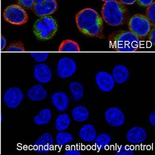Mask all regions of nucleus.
Instances as JSON below:
<instances>
[{
    "mask_svg": "<svg viewBox=\"0 0 155 155\" xmlns=\"http://www.w3.org/2000/svg\"><path fill=\"white\" fill-rule=\"evenodd\" d=\"M69 89L72 94L74 101H79L82 98L84 95V87L81 84L78 82H72L69 84Z\"/></svg>",
    "mask_w": 155,
    "mask_h": 155,
    "instance_id": "obj_23",
    "label": "nucleus"
},
{
    "mask_svg": "<svg viewBox=\"0 0 155 155\" xmlns=\"http://www.w3.org/2000/svg\"><path fill=\"white\" fill-rule=\"evenodd\" d=\"M112 77L116 83L122 84L129 79V71L128 69L123 65H118L114 67Z\"/></svg>",
    "mask_w": 155,
    "mask_h": 155,
    "instance_id": "obj_17",
    "label": "nucleus"
},
{
    "mask_svg": "<svg viewBox=\"0 0 155 155\" xmlns=\"http://www.w3.org/2000/svg\"><path fill=\"white\" fill-rule=\"evenodd\" d=\"M129 30L136 35L139 39H144L147 37L153 27L149 20L142 14L134 15L129 19L128 23Z\"/></svg>",
    "mask_w": 155,
    "mask_h": 155,
    "instance_id": "obj_5",
    "label": "nucleus"
},
{
    "mask_svg": "<svg viewBox=\"0 0 155 155\" xmlns=\"http://www.w3.org/2000/svg\"><path fill=\"white\" fill-rule=\"evenodd\" d=\"M105 119L112 127H120L125 123V118L120 110L116 107L109 108L105 112Z\"/></svg>",
    "mask_w": 155,
    "mask_h": 155,
    "instance_id": "obj_10",
    "label": "nucleus"
},
{
    "mask_svg": "<svg viewBox=\"0 0 155 155\" xmlns=\"http://www.w3.org/2000/svg\"><path fill=\"white\" fill-rule=\"evenodd\" d=\"M134 152L128 146H121L118 151L115 153V155H134Z\"/></svg>",
    "mask_w": 155,
    "mask_h": 155,
    "instance_id": "obj_30",
    "label": "nucleus"
},
{
    "mask_svg": "<svg viewBox=\"0 0 155 155\" xmlns=\"http://www.w3.org/2000/svg\"><path fill=\"white\" fill-rule=\"evenodd\" d=\"M147 134L144 129L140 127H132L127 132V141L132 144L143 142L146 139Z\"/></svg>",
    "mask_w": 155,
    "mask_h": 155,
    "instance_id": "obj_14",
    "label": "nucleus"
},
{
    "mask_svg": "<svg viewBox=\"0 0 155 155\" xmlns=\"http://www.w3.org/2000/svg\"><path fill=\"white\" fill-rule=\"evenodd\" d=\"M30 55L37 63L46 61L49 57L48 52H31Z\"/></svg>",
    "mask_w": 155,
    "mask_h": 155,
    "instance_id": "obj_28",
    "label": "nucleus"
},
{
    "mask_svg": "<svg viewBox=\"0 0 155 155\" xmlns=\"http://www.w3.org/2000/svg\"><path fill=\"white\" fill-rule=\"evenodd\" d=\"M77 65L72 58L64 57L61 58L57 64V74L62 79H66L76 72Z\"/></svg>",
    "mask_w": 155,
    "mask_h": 155,
    "instance_id": "obj_8",
    "label": "nucleus"
},
{
    "mask_svg": "<svg viewBox=\"0 0 155 155\" xmlns=\"http://www.w3.org/2000/svg\"><path fill=\"white\" fill-rule=\"evenodd\" d=\"M72 116L76 122L82 123L88 119L89 112L88 110L84 107L77 106L72 110Z\"/></svg>",
    "mask_w": 155,
    "mask_h": 155,
    "instance_id": "obj_20",
    "label": "nucleus"
},
{
    "mask_svg": "<svg viewBox=\"0 0 155 155\" xmlns=\"http://www.w3.org/2000/svg\"><path fill=\"white\" fill-rule=\"evenodd\" d=\"M51 101L55 107L58 111H65L68 106V97L65 93L57 92L51 96Z\"/></svg>",
    "mask_w": 155,
    "mask_h": 155,
    "instance_id": "obj_15",
    "label": "nucleus"
},
{
    "mask_svg": "<svg viewBox=\"0 0 155 155\" xmlns=\"http://www.w3.org/2000/svg\"><path fill=\"white\" fill-rule=\"evenodd\" d=\"M57 144L60 146H63L67 143L72 142L74 139L72 134L65 131H60L55 137Z\"/></svg>",
    "mask_w": 155,
    "mask_h": 155,
    "instance_id": "obj_25",
    "label": "nucleus"
},
{
    "mask_svg": "<svg viewBox=\"0 0 155 155\" xmlns=\"http://www.w3.org/2000/svg\"><path fill=\"white\" fill-rule=\"evenodd\" d=\"M146 17L147 18L153 27L155 25V3L153 2L148 6L146 11Z\"/></svg>",
    "mask_w": 155,
    "mask_h": 155,
    "instance_id": "obj_27",
    "label": "nucleus"
},
{
    "mask_svg": "<svg viewBox=\"0 0 155 155\" xmlns=\"http://www.w3.org/2000/svg\"><path fill=\"white\" fill-rule=\"evenodd\" d=\"M119 1L124 5H132L137 1V0H119Z\"/></svg>",
    "mask_w": 155,
    "mask_h": 155,
    "instance_id": "obj_35",
    "label": "nucleus"
},
{
    "mask_svg": "<svg viewBox=\"0 0 155 155\" xmlns=\"http://www.w3.org/2000/svg\"><path fill=\"white\" fill-rule=\"evenodd\" d=\"M111 139V137L109 134H99L94 140L96 148L99 150L104 149L109 144Z\"/></svg>",
    "mask_w": 155,
    "mask_h": 155,
    "instance_id": "obj_24",
    "label": "nucleus"
},
{
    "mask_svg": "<svg viewBox=\"0 0 155 155\" xmlns=\"http://www.w3.org/2000/svg\"><path fill=\"white\" fill-rule=\"evenodd\" d=\"M58 8L56 0H35L32 10L38 17L50 16Z\"/></svg>",
    "mask_w": 155,
    "mask_h": 155,
    "instance_id": "obj_7",
    "label": "nucleus"
},
{
    "mask_svg": "<svg viewBox=\"0 0 155 155\" xmlns=\"http://www.w3.org/2000/svg\"><path fill=\"white\" fill-rule=\"evenodd\" d=\"M18 5L22 7L23 9H32L35 0H16Z\"/></svg>",
    "mask_w": 155,
    "mask_h": 155,
    "instance_id": "obj_29",
    "label": "nucleus"
},
{
    "mask_svg": "<svg viewBox=\"0 0 155 155\" xmlns=\"http://www.w3.org/2000/svg\"><path fill=\"white\" fill-rule=\"evenodd\" d=\"M6 51L7 52H25V46L21 41H16L12 42L9 46H8Z\"/></svg>",
    "mask_w": 155,
    "mask_h": 155,
    "instance_id": "obj_26",
    "label": "nucleus"
},
{
    "mask_svg": "<svg viewBox=\"0 0 155 155\" xmlns=\"http://www.w3.org/2000/svg\"><path fill=\"white\" fill-rule=\"evenodd\" d=\"M95 79L99 88L102 92H110L114 87V80L109 72L104 71H99L96 74Z\"/></svg>",
    "mask_w": 155,
    "mask_h": 155,
    "instance_id": "obj_12",
    "label": "nucleus"
},
{
    "mask_svg": "<svg viewBox=\"0 0 155 155\" xmlns=\"http://www.w3.org/2000/svg\"><path fill=\"white\" fill-rule=\"evenodd\" d=\"M140 6L143 7H148L153 2V0H137Z\"/></svg>",
    "mask_w": 155,
    "mask_h": 155,
    "instance_id": "obj_32",
    "label": "nucleus"
},
{
    "mask_svg": "<svg viewBox=\"0 0 155 155\" xmlns=\"http://www.w3.org/2000/svg\"><path fill=\"white\" fill-rule=\"evenodd\" d=\"M149 121L150 123L152 124V125L155 126V111H153L150 113L149 116Z\"/></svg>",
    "mask_w": 155,
    "mask_h": 155,
    "instance_id": "obj_34",
    "label": "nucleus"
},
{
    "mask_svg": "<svg viewBox=\"0 0 155 155\" xmlns=\"http://www.w3.org/2000/svg\"><path fill=\"white\" fill-rule=\"evenodd\" d=\"M53 143L52 134L46 132L36 140L34 145V150L38 153H48L53 147Z\"/></svg>",
    "mask_w": 155,
    "mask_h": 155,
    "instance_id": "obj_11",
    "label": "nucleus"
},
{
    "mask_svg": "<svg viewBox=\"0 0 155 155\" xmlns=\"http://www.w3.org/2000/svg\"><path fill=\"white\" fill-rule=\"evenodd\" d=\"M58 30V25L54 18L50 16L39 18L33 27L34 35L41 41H47L54 37Z\"/></svg>",
    "mask_w": 155,
    "mask_h": 155,
    "instance_id": "obj_4",
    "label": "nucleus"
},
{
    "mask_svg": "<svg viewBox=\"0 0 155 155\" xmlns=\"http://www.w3.org/2000/svg\"><path fill=\"white\" fill-rule=\"evenodd\" d=\"M65 155H81V152L74 148H71L67 150L65 153Z\"/></svg>",
    "mask_w": 155,
    "mask_h": 155,
    "instance_id": "obj_33",
    "label": "nucleus"
},
{
    "mask_svg": "<svg viewBox=\"0 0 155 155\" xmlns=\"http://www.w3.org/2000/svg\"><path fill=\"white\" fill-rule=\"evenodd\" d=\"M79 135L81 139L85 142H92L97 137L95 128L91 124L83 126L80 130Z\"/></svg>",
    "mask_w": 155,
    "mask_h": 155,
    "instance_id": "obj_18",
    "label": "nucleus"
},
{
    "mask_svg": "<svg viewBox=\"0 0 155 155\" xmlns=\"http://www.w3.org/2000/svg\"><path fill=\"white\" fill-rule=\"evenodd\" d=\"M101 15L104 21L111 26H119L126 23L129 16L128 9L117 0L105 2Z\"/></svg>",
    "mask_w": 155,
    "mask_h": 155,
    "instance_id": "obj_3",
    "label": "nucleus"
},
{
    "mask_svg": "<svg viewBox=\"0 0 155 155\" xmlns=\"http://www.w3.org/2000/svg\"><path fill=\"white\" fill-rule=\"evenodd\" d=\"M81 51L79 44L74 41L67 39L62 41L58 48L60 52H78Z\"/></svg>",
    "mask_w": 155,
    "mask_h": 155,
    "instance_id": "obj_21",
    "label": "nucleus"
},
{
    "mask_svg": "<svg viewBox=\"0 0 155 155\" xmlns=\"http://www.w3.org/2000/svg\"><path fill=\"white\" fill-rule=\"evenodd\" d=\"M3 99L7 107L16 109L23 101V92L18 87H11L6 91Z\"/></svg>",
    "mask_w": 155,
    "mask_h": 155,
    "instance_id": "obj_9",
    "label": "nucleus"
},
{
    "mask_svg": "<svg viewBox=\"0 0 155 155\" xmlns=\"http://www.w3.org/2000/svg\"><path fill=\"white\" fill-rule=\"evenodd\" d=\"M71 120L68 115L66 113L59 115L55 123V126L57 130L62 131L66 130L70 125Z\"/></svg>",
    "mask_w": 155,
    "mask_h": 155,
    "instance_id": "obj_22",
    "label": "nucleus"
},
{
    "mask_svg": "<svg viewBox=\"0 0 155 155\" xmlns=\"http://www.w3.org/2000/svg\"><path fill=\"white\" fill-rule=\"evenodd\" d=\"M52 117L51 110L46 108L41 110L38 114L36 115L33 119V122L36 125H46L49 123Z\"/></svg>",
    "mask_w": 155,
    "mask_h": 155,
    "instance_id": "obj_19",
    "label": "nucleus"
},
{
    "mask_svg": "<svg viewBox=\"0 0 155 155\" xmlns=\"http://www.w3.org/2000/svg\"><path fill=\"white\" fill-rule=\"evenodd\" d=\"M148 40L150 42L152 43V44L153 46H155V27L152 28L151 30L150 31L149 33H148L147 37Z\"/></svg>",
    "mask_w": 155,
    "mask_h": 155,
    "instance_id": "obj_31",
    "label": "nucleus"
},
{
    "mask_svg": "<svg viewBox=\"0 0 155 155\" xmlns=\"http://www.w3.org/2000/svg\"><path fill=\"white\" fill-rule=\"evenodd\" d=\"M34 76L41 83H48L52 79L51 69L46 64H37L34 67Z\"/></svg>",
    "mask_w": 155,
    "mask_h": 155,
    "instance_id": "obj_13",
    "label": "nucleus"
},
{
    "mask_svg": "<svg viewBox=\"0 0 155 155\" xmlns=\"http://www.w3.org/2000/svg\"><path fill=\"white\" fill-rule=\"evenodd\" d=\"M2 15L5 21L12 25H24L28 20L27 12L18 4H12L6 7Z\"/></svg>",
    "mask_w": 155,
    "mask_h": 155,
    "instance_id": "obj_6",
    "label": "nucleus"
},
{
    "mask_svg": "<svg viewBox=\"0 0 155 155\" xmlns=\"http://www.w3.org/2000/svg\"><path fill=\"white\" fill-rule=\"evenodd\" d=\"M78 28L85 35L104 38L103 19L98 13L91 8H85L76 15Z\"/></svg>",
    "mask_w": 155,
    "mask_h": 155,
    "instance_id": "obj_1",
    "label": "nucleus"
},
{
    "mask_svg": "<svg viewBox=\"0 0 155 155\" xmlns=\"http://www.w3.org/2000/svg\"><path fill=\"white\" fill-rule=\"evenodd\" d=\"M27 95L31 101H38L46 98L48 95V92L41 85L36 84L28 90Z\"/></svg>",
    "mask_w": 155,
    "mask_h": 155,
    "instance_id": "obj_16",
    "label": "nucleus"
},
{
    "mask_svg": "<svg viewBox=\"0 0 155 155\" xmlns=\"http://www.w3.org/2000/svg\"><path fill=\"white\" fill-rule=\"evenodd\" d=\"M102 1H104V2H109V1H113V0H101Z\"/></svg>",
    "mask_w": 155,
    "mask_h": 155,
    "instance_id": "obj_37",
    "label": "nucleus"
},
{
    "mask_svg": "<svg viewBox=\"0 0 155 155\" xmlns=\"http://www.w3.org/2000/svg\"><path fill=\"white\" fill-rule=\"evenodd\" d=\"M6 45V41L5 38L3 36H1V49L2 50L5 48Z\"/></svg>",
    "mask_w": 155,
    "mask_h": 155,
    "instance_id": "obj_36",
    "label": "nucleus"
},
{
    "mask_svg": "<svg viewBox=\"0 0 155 155\" xmlns=\"http://www.w3.org/2000/svg\"><path fill=\"white\" fill-rule=\"evenodd\" d=\"M108 41L111 49L116 52H132L139 48V39L130 31L114 32L110 35Z\"/></svg>",
    "mask_w": 155,
    "mask_h": 155,
    "instance_id": "obj_2",
    "label": "nucleus"
}]
</instances>
